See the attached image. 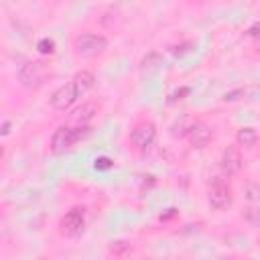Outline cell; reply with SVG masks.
Returning a JSON list of instances; mask_svg holds the SVG:
<instances>
[{
  "mask_svg": "<svg viewBox=\"0 0 260 260\" xmlns=\"http://www.w3.org/2000/svg\"><path fill=\"white\" fill-rule=\"evenodd\" d=\"M248 37H254V39H260V24H254L248 28Z\"/></svg>",
  "mask_w": 260,
  "mask_h": 260,
  "instance_id": "21",
  "label": "cell"
},
{
  "mask_svg": "<svg viewBox=\"0 0 260 260\" xmlns=\"http://www.w3.org/2000/svg\"><path fill=\"white\" fill-rule=\"evenodd\" d=\"M160 65H162L160 53L150 51V53H146V55L142 57V61H140V71H142V73H152V71H156Z\"/></svg>",
  "mask_w": 260,
  "mask_h": 260,
  "instance_id": "13",
  "label": "cell"
},
{
  "mask_svg": "<svg viewBox=\"0 0 260 260\" xmlns=\"http://www.w3.org/2000/svg\"><path fill=\"white\" fill-rule=\"evenodd\" d=\"M191 47H193V43H189V41H187V43H181V45L173 47V49H171V53H173V55H185L187 51H191Z\"/></svg>",
  "mask_w": 260,
  "mask_h": 260,
  "instance_id": "20",
  "label": "cell"
},
{
  "mask_svg": "<svg viewBox=\"0 0 260 260\" xmlns=\"http://www.w3.org/2000/svg\"><path fill=\"white\" fill-rule=\"evenodd\" d=\"M108 45H110L108 39L95 32H81L73 39V51L77 57H83V59H93L102 55L108 49Z\"/></svg>",
  "mask_w": 260,
  "mask_h": 260,
  "instance_id": "3",
  "label": "cell"
},
{
  "mask_svg": "<svg viewBox=\"0 0 260 260\" xmlns=\"http://www.w3.org/2000/svg\"><path fill=\"white\" fill-rule=\"evenodd\" d=\"M156 140V126L150 120H142L138 124H134V128L130 130V142L138 148V150H146L154 144Z\"/></svg>",
  "mask_w": 260,
  "mask_h": 260,
  "instance_id": "7",
  "label": "cell"
},
{
  "mask_svg": "<svg viewBox=\"0 0 260 260\" xmlns=\"http://www.w3.org/2000/svg\"><path fill=\"white\" fill-rule=\"evenodd\" d=\"M93 167H95V171H108V169L114 167V160L110 156H98L95 162H93Z\"/></svg>",
  "mask_w": 260,
  "mask_h": 260,
  "instance_id": "17",
  "label": "cell"
},
{
  "mask_svg": "<svg viewBox=\"0 0 260 260\" xmlns=\"http://www.w3.org/2000/svg\"><path fill=\"white\" fill-rule=\"evenodd\" d=\"M232 201H234V195H232V187H230L228 179L221 175L213 177L211 185H209V205L215 211H223V209L232 207Z\"/></svg>",
  "mask_w": 260,
  "mask_h": 260,
  "instance_id": "5",
  "label": "cell"
},
{
  "mask_svg": "<svg viewBox=\"0 0 260 260\" xmlns=\"http://www.w3.org/2000/svg\"><path fill=\"white\" fill-rule=\"evenodd\" d=\"M256 140H258V134H256V130L252 126H242L236 132V142L240 146H244V148H252L256 144Z\"/></svg>",
  "mask_w": 260,
  "mask_h": 260,
  "instance_id": "12",
  "label": "cell"
},
{
  "mask_svg": "<svg viewBox=\"0 0 260 260\" xmlns=\"http://www.w3.org/2000/svg\"><path fill=\"white\" fill-rule=\"evenodd\" d=\"M95 114H98V104L95 102H83L79 108L73 110L71 120H73V124H89Z\"/></svg>",
  "mask_w": 260,
  "mask_h": 260,
  "instance_id": "10",
  "label": "cell"
},
{
  "mask_svg": "<svg viewBox=\"0 0 260 260\" xmlns=\"http://www.w3.org/2000/svg\"><path fill=\"white\" fill-rule=\"evenodd\" d=\"M95 85V77L91 71H77L65 85L57 87L51 95V106L59 112L69 110L79 98H83Z\"/></svg>",
  "mask_w": 260,
  "mask_h": 260,
  "instance_id": "1",
  "label": "cell"
},
{
  "mask_svg": "<svg viewBox=\"0 0 260 260\" xmlns=\"http://www.w3.org/2000/svg\"><path fill=\"white\" fill-rule=\"evenodd\" d=\"M85 228V209L75 205L71 207L63 217H61V223H59V230L63 236L67 238H77Z\"/></svg>",
  "mask_w": 260,
  "mask_h": 260,
  "instance_id": "6",
  "label": "cell"
},
{
  "mask_svg": "<svg viewBox=\"0 0 260 260\" xmlns=\"http://www.w3.org/2000/svg\"><path fill=\"white\" fill-rule=\"evenodd\" d=\"M258 43H260V39H258Z\"/></svg>",
  "mask_w": 260,
  "mask_h": 260,
  "instance_id": "23",
  "label": "cell"
},
{
  "mask_svg": "<svg viewBox=\"0 0 260 260\" xmlns=\"http://www.w3.org/2000/svg\"><path fill=\"white\" fill-rule=\"evenodd\" d=\"M246 95H248L246 89H232V91L223 93V102H238V100H242V98H246Z\"/></svg>",
  "mask_w": 260,
  "mask_h": 260,
  "instance_id": "18",
  "label": "cell"
},
{
  "mask_svg": "<svg viewBox=\"0 0 260 260\" xmlns=\"http://www.w3.org/2000/svg\"><path fill=\"white\" fill-rule=\"evenodd\" d=\"M187 138H189V142H191V146H193V148H205V146L211 142L213 132H211V128H209L205 122L195 120V124L191 126V130H189Z\"/></svg>",
  "mask_w": 260,
  "mask_h": 260,
  "instance_id": "9",
  "label": "cell"
},
{
  "mask_svg": "<svg viewBox=\"0 0 260 260\" xmlns=\"http://www.w3.org/2000/svg\"><path fill=\"white\" fill-rule=\"evenodd\" d=\"M49 77V67L43 61H24L18 69V83L24 89H39Z\"/></svg>",
  "mask_w": 260,
  "mask_h": 260,
  "instance_id": "4",
  "label": "cell"
},
{
  "mask_svg": "<svg viewBox=\"0 0 260 260\" xmlns=\"http://www.w3.org/2000/svg\"><path fill=\"white\" fill-rule=\"evenodd\" d=\"M37 51L39 53H43V55H51V53H55V41L53 39H41L39 43H37Z\"/></svg>",
  "mask_w": 260,
  "mask_h": 260,
  "instance_id": "16",
  "label": "cell"
},
{
  "mask_svg": "<svg viewBox=\"0 0 260 260\" xmlns=\"http://www.w3.org/2000/svg\"><path fill=\"white\" fill-rule=\"evenodd\" d=\"M193 124H195L193 118H189V116H181L179 120H175V122L171 124L169 134H171L173 138H185V136L189 134V130H191Z\"/></svg>",
  "mask_w": 260,
  "mask_h": 260,
  "instance_id": "11",
  "label": "cell"
},
{
  "mask_svg": "<svg viewBox=\"0 0 260 260\" xmlns=\"http://www.w3.org/2000/svg\"><path fill=\"white\" fill-rule=\"evenodd\" d=\"M87 124H63L59 126L53 136H51V142H49V148L53 154H63L67 152L75 142H79L85 134H87Z\"/></svg>",
  "mask_w": 260,
  "mask_h": 260,
  "instance_id": "2",
  "label": "cell"
},
{
  "mask_svg": "<svg viewBox=\"0 0 260 260\" xmlns=\"http://www.w3.org/2000/svg\"><path fill=\"white\" fill-rule=\"evenodd\" d=\"M219 167H221L225 177L238 175L242 171V154H240V150L236 146H228L219 156Z\"/></svg>",
  "mask_w": 260,
  "mask_h": 260,
  "instance_id": "8",
  "label": "cell"
},
{
  "mask_svg": "<svg viewBox=\"0 0 260 260\" xmlns=\"http://www.w3.org/2000/svg\"><path fill=\"white\" fill-rule=\"evenodd\" d=\"M191 89L185 85V87H181V89H177V91H173L171 95H169V104H175V102H179V100H183V95H187Z\"/></svg>",
  "mask_w": 260,
  "mask_h": 260,
  "instance_id": "19",
  "label": "cell"
},
{
  "mask_svg": "<svg viewBox=\"0 0 260 260\" xmlns=\"http://www.w3.org/2000/svg\"><path fill=\"white\" fill-rule=\"evenodd\" d=\"M244 219H246L250 225L260 228V207H254V205L246 207V209H244Z\"/></svg>",
  "mask_w": 260,
  "mask_h": 260,
  "instance_id": "15",
  "label": "cell"
},
{
  "mask_svg": "<svg viewBox=\"0 0 260 260\" xmlns=\"http://www.w3.org/2000/svg\"><path fill=\"white\" fill-rule=\"evenodd\" d=\"M10 132V120H4L2 122V136H6Z\"/></svg>",
  "mask_w": 260,
  "mask_h": 260,
  "instance_id": "22",
  "label": "cell"
},
{
  "mask_svg": "<svg viewBox=\"0 0 260 260\" xmlns=\"http://www.w3.org/2000/svg\"><path fill=\"white\" fill-rule=\"evenodd\" d=\"M108 252L112 256H118V258H124V256H130L132 254V246L124 240H116V242H110L108 246Z\"/></svg>",
  "mask_w": 260,
  "mask_h": 260,
  "instance_id": "14",
  "label": "cell"
}]
</instances>
